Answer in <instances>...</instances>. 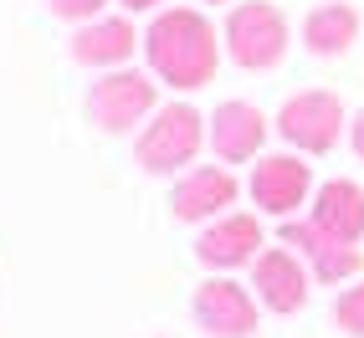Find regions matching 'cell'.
<instances>
[{
    "instance_id": "obj_1",
    "label": "cell",
    "mask_w": 364,
    "mask_h": 338,
    "mask_svg": "<svg viewBox=\"0 0 364 338\" xmlns=\"http://www.w3.org/2000/svg\"><path fill=\"white\" fill-rule=\"evenodd\" d=\"M144 57H149V72L169 87H205L221 67V41H215V26L196 11V6H169L149 21L144 31Z\"/></svg>"
},
{
    "instance_id": "obj_2",
    "label": "cell",
    "mask_w": 364,
    "mask_h": 338,
    "mask_svg": "<svg viewBox=\"0 0 364 338\" xmlns=\"http://www.w3.org/2000/svg\"><path fill=\"white\" fill-rule=\"evenodd\" d=\"M221 41H226L236 67L272 72L287 57V46H293V31H287V16L272 6V0H241V6H231V16H226Z\"/></svg>"
},
{
    "instance_id": "obj_3",
    "label": "cell",
    "mask_w": 364,
    "mask_h": 338,
    "mask_svg": "<svg viewBox=\"0 0 364 338\" xmlns=\"http://www.w3.org/2000/svg\"><path fill=\"white\" fill-rule=\"evenodd\" d=\"M200 143H210L205 118L190 103H169V108H159L149 124H144L134 154H139V164L149 169V175H175V169H185L200 154Z\"/></svg>"
},
{
    "instance_id": "obj_4",
    "label": "cell",
    "mask_w": 364,
    "mask_h": 338,
    "mask_svg": "<svg viewBox=\"0 0 364 338\" xmlns=\"http://www.w3.org/2000/svg\"><path fill=\"white\" fill-rule=\"evenodd\" d=\"M154 113H159V87H154V77H144V72L113 67L87 87V118L103 133H129L134 124H144V118H154Z\"/></svg>"
},
{
    "instance_id": "obj_5",
    "label": "cell",
    "mask_w": 364,
    "mask_h": 338,
    "mask_svg": "<svg viewBox=\"0 0 364 338\" xmlns=\"http://www.w3.org/2000/svg\"><path fill=\"white\" fill-rule=\"evenodd\" d=\"M349 129V113L338 103V92H323V87H308V92H293L282 108H277V133L293 143L298 154H328Z\"/></svg>"
},
{
    "instance_id": "obj_6",
    "label": "cell",
    "mask_w": 364,
    "mask_h": 338,
    "mask_svg": "<svg viewBox=\"0 0 364 338\" xmlns=\"http://www.w3.org/2000/svg\"><path fill=\"white\" fill-rule=\"evenodd\" d=\"M196 323L210 338H252L257 333V298L247 287H236L231 277H210L196 287Z\"/></svg>"
},
{
    "instance_id": "obj_7",
    "label": "cell",
    "mask_w": 364,
    "mask_h": 338,
    "mask_svg": "<svg viewBox=\"0 0 364 338\" xmlns=\"http://www.w3.org/2000/svg\"><path fill=\"white\" fill-rule=\"evenodd\" d=\"M282 246H293L318 282H349L364 267V251L354 246V241H338V236L318 231L313 221H287L282 226Z\"/></svg>"
},
{
    "instance_id": "obj_8",
    "label": "cell",
    "mask_w": 364,
    "mask_h": 338,
    "mask_svg": "<svg viewBox=\"0 0 364 338\" xmlns=\"http://www.w3.org/2000/svg\"><path fill=\"white\" fill-rule=\"evenodd\" d=\"M247 190H252L257 210H267V215H293L313 195V169L298 154H267V159H257Z\"/></svg>"
},
{
    "instance_id": "obj_9",
    "label": "cell",
    "mask_w": 364,
    "mask_h": 338,
    "mask_svg": "<svg viewBox=\"0 0 364 338\" xmlns=\"http://www.w3.org/2000/svg\"><path fill=\"white\" fill-rule=\"evenodd\" d=\"M308 261L293 246H272L252 261V287H257V302L272 307V312H298L308 302Z\"/></svg>"
},
{
    "instance_id": "obj_10",
    "label": "cell",
    "mask_w": 364,
    "mask_h": 338,
    "mask_svg": "<svg viewBox=\"0 0 364 338\" xmlns=\"http://www.w3.org/2000/svg\"><path fill=\"white\" fill-rule=\"evenodd\" d=\"M144 36L134 31V21L124 16H98V21H82L72 31V62H82L92 72H113V67H129L134 46Z\"/></svg>"
},
{
    "instance_id": "obj_11",
    "label": "cell",
    "mask_w": 364,
    "mask_h": 338,
    "mask_svg": "<svg viewBox=\"0 0 364 338\" xmlns=\"http://www.w3.org/2000/svg\"><path fill=\"white\" fill-rule=\"evenodd\" d=\"M262 226H257V215H215V221L200 231L196 241V256L205 261V267L215 272H226V267H241V261H257L262 251Z\"/></svg>"
},
{
    "instance_id": "obj_12",
    "label": "cell",
    "mask_w": 364,
    "mask_h": 338,
    "mask_svg": "<svg viewBox=\"0 0 364 338\" xmlns=\"http://www.w3.org/2000/svg\"><path fill=\"white\" fill-rule=\"evenodd\" d=\"M267 143V118L257 103H221L210 113V149L221 154L226 164H241V159H257Z\"/></svg>"
},
{
    "instance_id": "obj_13",
    "label": "cell",
    "mask_w": 364,
    "mask_h": 338,
    "mask_svg": "<svg viewBox=\"0 0 364 338\" xmlns=\"http://www.w3.org/2000/svg\"><path fill=\"white\" fill-rule=\"evenodd\" d=\"M175 215L180 221H215V215H226L236 205V180H231V169L221 164H200V169H190V175L175 185Z\"/></svg>"
},
{
    "instance_id": "obj_14",
    "label": "cell",
    "mask_w": 364,
    "mask_h": 338,
    "mask_svg": "<svg viewBox=\"0 0 364 338\" xmlns=\"http://www.w3.org/2000/svg\"><path fill=\"white\" fill-rule=\"evenodd\" d=\"M354 41H359V11L349 0H323L303 16V46L318 62H338Z\"/></svg>"
},
{
    "instance_id": "obj_15",
    "label": "cell",
    "mask_w": 364,
    "mask_h": 338,
    "mask_svg": "<svg viewBox=\"0 0 364 338\" xmlns=\"http://www.w3.org/2000/svg\"><path fill=\"white\" fill-rule=\"evenodd\" d=\"M318 231L338 236V241H364V190L354 180H323L318 195H313V215H308Z\"/></svg>"
},
{
    "instance_id": "obj_16",
    "label": "cell",
    "mask_w": 364,
    "mask_h": 338,
    "mask_svg": "<svg viewBox=\"0 0 364 338\" xmlns=\"http://www.w3.org/2000/svg\"><path fill=\"white\" fill-rule=\"evenodd\" d=\"M333 323L344 328L349 338H364V282L338 293V302H333Z\"/></svg>"
},
{
    "instance_id": "obj_17",
    "label": "cell",
    "mask_w": 364,
    "mask_h": 338,
    "mask_svg": "<svg viewBox=\"0 0 364 338\" xmlns=\"http://www.w3.org/2000/svg\"><path fill=\"white\" fill-rule=\"evenodd\" d=\"M46 6H52V16H62V21H98L103 16V6L108 0H46Z\"/></svg>"
},
{
    "instance_id": "obj_18",
    "label": "cell",
    "mask_w": 364,
    "mask_h": 338,
    "mask_svg": "<svg viewBox=\"0 0 364 338\" xmlns=\"http://www.w3.org/2000/svg\"><path fill=\"white\" fill-rule=\"evenodd\" d=\"M349 143H354V154L364 159V108H359V113L349 118Z\"/></svg>"
},
{
    "instance_id": "obj_19",
    "label": "cell",
    "mask_w": 364,
    "mask_h": 338,
    "mask_svg": "<svg viewBox=\"0 0 364 338\" xmlns=\"http://www.w3.org/2000/svg\"><path fill=\"white\" fill-rule=\"evenodd\" d=\"M118 6H129V11H154L159 0H118Z\"/></svg>"
},
{
    "instance_id": "obj_20",
    "label": "cell",
    "mask_w": 364,
    "mask_h": 338,
    "mask_svg": "<svg viewBox=\"0 0 364 338\" xmlns=\"http://www.w3.org/2000/svg\"><path fill=\"white\" fill-rule=\"evenodd\" d=\"M215 6H221V0H215Z\"/></svg>"
}]
</instances>
